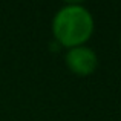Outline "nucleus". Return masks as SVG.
I'll return each instance as SVG.
<instances>
[{
  "label": "nucleus",
  "instance_id": "f257e3e1",
  "mask_svg": "<svg viewBox=\"0 0 121 121\" xmlns=\"http://www.w3.org/2000/svg\"><path fill=\"white\" fill-rule=\"evenodd\" d=\"M55 40L66 48L83 46L94 32V18L80 3H68L57 11L52 20Z\"/></svg>",
  "mask_w": 121,
  "mask_h": 121
},
{
  "label": "nucleus",
  "instance_id": "f03ea898",
  "mask_svg": "<svg viewBox=\"0 0 121 121\" xmlns=\"http://www.w3.org/2000/svg\"><path fill=\"white\" fill-rule=\"evenodd\" d=\"M65 61L69 71L74 72L75 75H80V77H87V75L94 74V71L98 66L97 54L84 44L71 48L66 52Z\"/></svg>",
  "mask_w": 121,
  "mask_h": 121
},
{
  "label": "nucleus",
  "instance_id": "7ed1b4c3",
  "mask_svg": "<svg viewBox=\"0 0 121 121\" xmlns=\"http://www.w3.org/2000/svg\"><path fill=\"white\" fill-rule=\"evenodd\" d=\"M120 43H121V37H120Z\"/></svg>",
  "mask_w": 121,
  "mask_h": 121
}]
</instances>
